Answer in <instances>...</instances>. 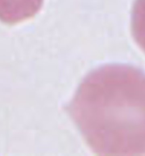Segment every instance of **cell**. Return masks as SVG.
Returning <instances> with one entry per match:
<instances>
[{"label": "cell", "mask_w": 145, "mask_h": 156, "mask_svg": "<svg viewBox=\"0 0 145 156\" xmlns=\"http://www.w3.org/2000/svg\"><path fill=\"white\" fill-rule=\"evenodd\" d=\"M67 111L96 154L145 155V73L140 69L112 64L92 71Z\"/></svg>", "instance_id": "obj_1"}, {"label": "cell", "mask_w": 145, "mask_h": 156, "mask_svg": "<svg viewBox=\"0 0 145 156\" xmlns=\"http://www.w3.org/2000/svg\"><path fill=\"white\" fill-rule=\"evenodd\" d=\"M137 41L139 45L145 54V31H140L137 34Z\"/></svg>", "instance_id": "obj_2"}]
</instances>
